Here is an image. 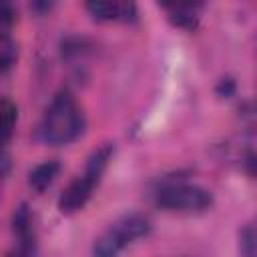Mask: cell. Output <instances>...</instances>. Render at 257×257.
Listing matches in <instances>:
<instances>
[{
    "label": "cell",
    "instance_id": "7c38bea8",
    "mask_svg": "<svg viewBox=\"0 0 257 257\" xmlns=\"http://www.w3.org/2000/svg\"><path fill=\"white\" fill-rule=\"evenodd\" d=\"M16 20V10L10 2L0 0V36H10V30Z\"/></svg>",
    "mask_w": 257,
    "mask_h": 257
},
{
    "label": "cell",
    "instance_id": "5bb4252c",
    "mask_svg": "<svg viewBox=\"0 0 257 257\" xmlns=\"http://www.w3.org/2000/svg\"><path fill=\"white\" fill-rule=\"evenodd\" d=\"M215 92L219 96H231L235 92V80L233 78H221L219 84L215 86Z\"/></svg>",
    "mask_w": 257,
    "mask_h": 257
},
{
    "label": "cell",
    "instance_id": "9a60e30c",
    "mask_svg": "<svg viewBox=\"0 0 257 257\" xmlns=\"http://www.w3.org/2000/svg\"><path fill=\"white\" fill-rule=\"evenodd\" d=\"M30 8H32V10H38V12H40V10H50V8H52V2H32Z\"/></svg>",
    "mask_w": 257,
    "mask_h": 257
},
{
    "label": "cell",
    "instance_id": "4fadbf2b",
    "mask_svg": "<svg viewBox=\"0 0 257 257\" xmlns=\"http://www.w3.org/2000/svg\"><path fill=\"white\" fill-rule=\"evenodd\" d=\"M12 161H10V153L6 149V145H0V179H4L10 173Z\"/></svg>",
    "mask_w": 257,
    "mask_h": 257
},
{
    "label": "cell",
    "instance_id": "8fae6325",
    "mask_svg": "<svg viewBox=\"0 0 257 257\" xmlns=\"http://www.w3.org/2000/svg\"><path fill=\"white\" fill-rule=\"evenodd\" d=\"M239 255L241 257H257V233L251 223L239 231Z\"/></svg>",
    "mask_w": 257,
    "mask_h": 257
},
{
    "label": "cell",
    "instance_id": "52a82bcc",
    "mask_svg": "<svg viewBox=\"0 0 257 257\" xmlns=\"http://www.w3.org/2000/svg\"><path fill=\"white\" fill-rule=\"evenodd\" d=\"M58 171H60V163L58 161H44V163L36 165L28 173V185L36 193H44L52 185V181L58 177Z\"/></svg>",
    "mask_w": 257,
    "mask_h": 257
},
{
    "label": "cell",
    "instance_id": "30bf717a",
    "mask_svg": "<svg viewBox=\"0 0 257 257\" xmlns=\"http://www.w3.org/2000/svg\"><path fill=\"white\" fill-rule=\"evenodd\" d=\"M16 56H18V48L12 36H0V74L8 72L14 66Z\"/></svg>",
    "mask_w": 257,
    "mask_h": 257
},
{
    "label": "cell",
    "instance_id": "6da1fadb",
    "mask_svg": "<svg viewBox=\"0 0 257 257\" xmlns=\"http://www.w3.org/2000/svg\"><path fill=\"white\" fill-rule=\"evenodd\" d=\"M84 133V112L70 90H58L38 122V139L46 145L60 147L74 143Z\"/></svg>",
    "mask_w": 257,
    "mask_h": 257
},
{
    "label": "cell",
    "instance_id": "8992f818",
    "mask_svg": "<svg viewBox=\"0 0 257 257\" xmlns=\"http://www.w3.org/2000/svg\"><path fill=\"white\" fill-rule=\"evenodd\" d=\"M163 8L167 10V18L173 26L183 28V30H195L197 28L201 4L175 2V4H163Z\"/></svg>",
    "mask_w": 257,
    "mask_h": 257
},
{
    "label": "cell",
    "instance_id": "5b68a950",
    "mask_svg": "<svg viewBox=\"0 0 257 257\" xmlns=\"http://www.w3.org/2000/svg\"><path fill=\"white\" fill-rule=\"evenodd\" d=\"M86 12L98 20V22H137L139 18V8L135 2H110V0H90L84 4Z\"/></svg>",
    "mask_w": 257,
    "mask_h": 257
},
{
    "label": "cell",
    "instance_id": "277c9868",
    "mask_svg": "<svg viewBox=\"0 0 257 257\" xmlns=\"http://www.w3.org/2000/svg\"><path fill=\"white\" fill-rule=\"evenodd\" d=\"M96 187L98 185L92 179H88L84 173L76 175V179H72L64 187V191L60 193V197H58V201H56L58 211L62 215H72V213L80 211L90 201V197H92V193H94Z\"/></svg>",
    "mask_w": 257,
    "mask_h": 257
},
{
    "label": "cell",
    "instance_id": "ba28073f",
    "mask_svg": "<svg viewBox=\"0 0 257 257\" xmlns=\"http://www.w3.org/2000/svg\"><path fill=\"white\" fill-rule=\"evenodd\" d=\"M16 104L10 98H0V145H6L14 133L16 124Z\"/></svg>",
    "mask_w": 257,
    "mask_h": 257
},
{
    "label": "cell",
    "instance_id": "7a4b0ae2",
    "mask_svg": "<svg viewBox=\"0 0 257 257\" xmlns=\"http://www.w3.org/2000/svg\"><path fill=\"white\" fill-rule=\"evenodd\" d=\"M151 219L143 213H126L112 221L92 243V257H118L126 247L151 233Z\"/></svg>",
    "mask_w": 257,
    "mask_h": 257
},
{
    "label": "cell",
    "instance_id": "9c48e42d",
    "mask_svg": "<svg viewBox=\"0 0 257 257\" xmlns=\"http://www.w3.org/2000/svg\"><path fill=\"white\" fill-rule=\"evenodd\" d=\"M6 257H36V233L14 235V245Z\"/></svg>",
    "mask_w": 257,
    "mask_h": 257
},
{
    "label": "cell",
    "instance_id": "3957f363",
    "mask_svg": "<svg viewBox=\"0 0 257 257\" xmlns=\"http://www.w3.org/2000/svg\"><path fill=\"white\" fill-rule=\"evenodd\" d=\"M155 203L171 213H203L211 209L213 195L201 185L185 183V181H171L157 189Z\"/></svg>",
    "mask_w": 257,
    "mask_h": 257
}]
</instances>
